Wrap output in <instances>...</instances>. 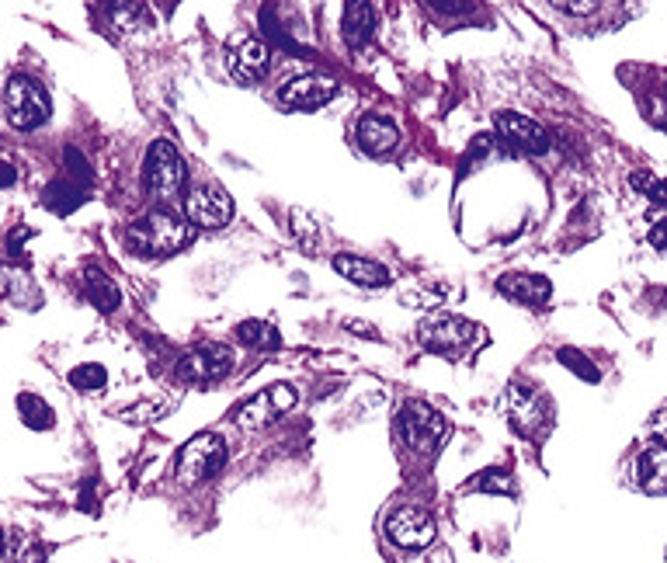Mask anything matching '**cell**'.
<instances>
[{
	"label": "cell",
	"mask_w": 667,
	"mask_h": 563,
	"mask_svg": "<svg viewBox=\"0 0 667 563\" xmlns=\"http://www.w3.org/2000/svg\"><path fill=\"white\" fill-rule=\"evenodd\" d=\"M185 219L199 230H219L233 219V199L219 185H192L185 195Z\"/></svg>",
	"instance_id": "ba28073f"
},
{
	"label": "cell",
	"mask_w": 667,
	"mask_h": 563,
	"mask_svg": "<svg viewBox=\"0 0 667 563\" xmlns=\"http://www.w3.org/2000/svg\"><path fill=\"white\" fill-rule=\"evenodd\" d=\"M386 539L400 550H424L435 539V518L417 504H403L386 518Z\"/></svg>",
	"instance_id": "9c48e42d"
},
{
	"label": "cell",
	"mask_w": 667,
	"mask_h": 563,
	"mask_svg": "<svg viewBox=\"0 0 667 563\" xmlns=\"http://www.w3.org/2000/svg\"><path fill=\"white\" fill-rule=\"evenodd\" d=\"M233 369V352L219 341H202L199 348L178 358V379L185 383H212Z\"/></svg>",
	"instance_id": "8fae6325"
},
{
	"label": "cell",
	"mask_w": 667,
	"mask_h": 563,
	"mask_svg": "<svg viewBox=\"0 0 667 563\" xmlns=\"http://www.w3.org/2000/svg\"><path fill=\"white\" fill-rule=\"evenodd\" d=\"M497 289H501L504 296L518 299V303H529V306H542V303H549V296H553V285H549L546 275H532V272L501 275V279H497Z\"/></svg>",
	"instance_id": "e0dca14e"
},
{
	"label": "cell",
	"mask_w": 667,
	"mask_h": 563,
	"mask_svg": "<svg viewBox=\"0 0 667 563\" xmlns=\"http://www.w3.org/2000/svg\"><path fill=\"white\" fill-rule=\"evenodd\" d=\"M84 292H87V299H91L94 306H98L101 313H112L115 306L122 303V292H119V285H115L112 279H108L101 268H84Z\"/></svg>",
	"instance_id": "44dd1931"
},
{
	"label": "cell",
	"mask_w": 667,
	"mask_h": 563,
	"mask_svg": "<svg viewBox=\"0 0 667 563\" xmlns=\"http://www.w3.org/2000/svg\"><path fill=\"white\" fill-rule=\"evenodd\" d=\"M469 494H515V480H511V473L504 470H483L476 473V477H469V484L463 487Z\"/></svg>",
	"instance_id": "603a6c76"
},
{
	"label": "cell",
	"mask_w": 667,
	"mask_h": 563,
	"mask_svg": "<svg viewBox=\"0 0 667 563\" xmlns=\"http://www.w3.org/2000/svg\"><path fill=\"white\" fill-rule=\"evenodd\" d=\"M4 115H7V126L28 133V129L46 126L49 115H53V101H49L46 87L35 77L14 73L4 87Z\"/></svg>",
	"instance_id": "7a4b0ae2"
},
{
	"label": "cell",
	"mask_w": 667,
	"mask_h": 563,
	"mask_svg": "<svg viewBox=\"0 0 667 563\" xmlns=\"http://www.w3.org/2000/svg\"><path fill=\"white\" fill-rule=\"evenodd\" d=\"M650 435L661 445H667V411H657L654 418H650Z\"/></svg>",
	"instance_id": "f546056e"
},
{
	"label": "cell",
	"mask_w": 667,
	"mask_h": 563,
	"mask_svg": "<svg viewBox=\"0 0 667 563\" xmlns=\"http://www.w3.org/2000/svg\"><path fill=\"white\" fill-rule=\"evenodd\" d=\"M636 480H640V487H643V491H650V494H664L667 491V477H664V473H657L654 452H643V456L636 459Z\"/></svg>",
	"instance_id": "cb8c5ba5"
},
{
	"label": "cell",
	"mask_w": 667,
	"mask_h": 563,
	"mask_svg": "<svg viewBox=\"0 0 667 563\" xmlns=\"http://www.w3.org/2000/svg\"><path fill=\"white\" fill-rule=\"evenodd\" d=\"M556 358H560V362L567 365V369L574 372L577 379H588V383H598V379H601L598 365L591 362V358L584 355V352H577V348H560V352H556Z\"/></svg>",
	"instance_id": "d4e9b609"
},
{
	"label": "cell",
	"mask_w": 667,
	"mask_h": 563,
	"mask_svg": "<svg viewBox=\"0 0 667 563\" xmlns=\"http://www.w3.org/2000/svg\"><path fill=\"white\" fill-rule=\"evenodd\" d=\"M292 407H296V390H292L289 383H275L268 386V390L254 393L244 407H237V424L247 431L268 428V424H275L285 411H292Z\"/></svg>",
	"instance_id": "30bf717a"
},
{
	"label": "cell",
	"mask_w": 667,
	"mask_h": 563,
	"mask_svg": "<svg viewBox=\"0 0 667 563\" xmlns=\"http://www.w3.org/2000/svg\"><path fill=\"white\" fill-rule=\"evenodd\" d=\"M355 143L358 150H365L369 157H386V153L397 150L400 129L390 115H362L355 126Z\"/></svg>",
	"instance_id": "9a60e30c"
},
{
	"label": "cell",
	"mask_w": 667,
	"mask_h": 563,
	"mask_svg": "<svg viewBox=\"0 0 667 563\" xmlns=\"http://www.w3.org/2000/svg\"><path fill=\"white\" fill-rule=\"evenodd\" d=\"M226 438L216 435V431H202L195 435L185 449L178 452V484L181 487H195L205 484V480L219 477V470L226 466Z\"/></svg>",
	"instance_id": "52a82bcc"
},
{
	"label": "cell",
	"mask_w": 667,
	"mask_h": 563,
	"mask_svg": "<svg viewBox=\"0 0 667 563\" xmlns=\"http://www.w3.org/2000/svg\"><path fill=\"white\" fill-rule=\"evenodd\" d=\"M35 230H28V226H14L11 237H7V254H11V261H25V254H21V244H25V237H32Z\"/></svg>",
	"instance_id": "f1b7e54d"
},
{
	"label": "cell",
	"mask_w": 667,
	"mask_h": 563,
	"mask_svg": "<svg viewBox=\"0 0 667 563\" xmlns=\"http://www.w3.org/2000/svg\"><path fill=\"white\" fill-rule=\"evenodd\" d=\"M18 414H21V421L35 431H49L53 428V421H56L53 407H49L39 393H18Z\"/></svg>",
	"instance_id": "7402d4cb"
},
{
	"label": "cell",
	"mask_w": 667,
	"mask_h": 563,
	"mask_svg": "<svg viewBox=\"0 0 667 563\" xmlns=\"http://www.w3.org/2000/svg\"><path fill=\"white\" fill-rule=\"evenodd\" d=\"M0 185H4V188L14 185V167H11V160H4V164H0Z\"/></svg>",
	"instance_id": "1f68e13d"
},
{
	"label": "cell",
	"mask_w": 667,
	"mask_h": 563,
	"mask_svg": "<svg viewBox=\"0 0 667 563\" xmlns=\"http://www.w3.org/2000/svg\"><path fill=\"white\" fill-rule=\"evenodd\" d=\"M143 181L157 202H174L185 192V160L171 140H153L143 160Z\"/></svg>",
	"instance_id": "5b68a950"
},
{
	"label": "cell",
	"mask_w": 667,
	"mask_h": 563,
	"mask_svg": "<svg viewBox=\"0 0 667 563\" xmlns=\"http://www.w3.org/2000/svg\"><path fill=\"white\" fill-rule=\"evenodd\" d=\"M348 327H351V331H358V334H369V338H376V331H372L369 324H358V320H348Z\"/></svg>",
	"instance_id": "d6a6232c"
},
{
	"label": "cell",
	"mask_w": 667,
	"mask_h": 563,
	"mask_svg": "<svg viewBox=\"0 0 667 563\" xmlns=\"http://www.w3.org/2000/svg\"><path fill=\"white\" fill-rule=\"evenodd\" d=\"M268 46L261 39H240L233 49H226V70L237 84H258L268 73Z\"/></svg>",
	"instance_id": "5bb4252c"
},
{
	"label": "cell",
	"mask_w": 667,
	"mask_h": 563,
	"mask_svg": "<svg viewBox=\"0 0 667 563\" xmlns=\"http://www.w3.org/2000/svg\"><path fill=\"white\" fill-rule=\"evenodd\" d=\"M341 32H344V42H348L351 49H365L372 42V35H376V7L362 4V0L344 4Z\"/></svg>",
	"instance_id": "ac0fdd59"
},
{
	"label": "cell",
	"mask_w": 667,
	"mask_h": 563,
	"mask_svg": "<svg viewBox=\"0 0 667 563\" xmlns=\"http://www.w3.org/2000/svg\"><path fill=\"white\" fill-rule=\"evenodd\" d=\"M7 560L11 563H42L46 557H42L39 543H32V539H11V546H7Z\"/></svg>",
	"instance_id": "83f0119b"
},
{
	"label": "cell",
	"mask_w": 667,
	"mask_h": 563,
	"mask_svg": "<svg viewBox=\"0 0 667 563\" xmlns=\"http://www.w3.org/2000/svg\"><path fill=\"white\" fill-rule=\"evenodd\" d=\"M494 133L501 136L511 150L529 153V157H542L549 153V133L535 119L522 112H497L494 115Z\"/></svg>",
	"instance_id": "4fadbf2b"
},
{
	"label": "cell",
	"mask_w": 667,
	"mask_h": 563,
	"mask_svg": "<svg viewBox=\"0 0 667 563\" xmlns=\"http://www.w3.org/2000/svg\"><path fill=\"white\" fill-rule=\"evenodd\" d=\"M84 199H87V185L77 178H56V181H49V188L42 192L46 209L56 212V216H70V212H77Z\"/></svg>",
	"instance_id": "d6986e66"
},
{
	"label": "cell",
	"mask_w": 667,
	"mask_h": 563,
	"mask_svg": "<svg viewBox=\"0 0 667 563\" xmlns=\"http://www.w3.org/2000/svg\"><path fill=\"white\" fill-rule=\"evenodd\" d=\"M334 94H337L334 77H327V73H303V77H292L278 91V105L289 108V112H317Z\"/></svg>",
	"instance_id": "7c38bea8"
},
{
	"label": "cell",
	"mask_w": 667,
	"mask_h": 563,
	"mask_svg": "<svg viewBox=\"0 0 667 563\" xmlns=\"http://www.w3.org/2000/svg\"><path fill=\"white\" fill-rule=\"evenodd\" d=\"M629 181H633L636 192L647 195V199L654 202V206H664V209H667V178H654L650 171H636Z\"/></svg>",
	"instance_id": "484cf974"
},
{
	"label": "cell",
	"mask_w": 667,
	"mask_h": 563,
	"mask_svg": "<svg viewBox=\"0 0 667 563\" xmlns=\"http://www.w3.org/2000/svg\"><path fill=\"white\" fill-rule=\"evenodd\" d=\"M650 244L654 247H667V219H661V223L650 230Z\"/></svg>",
	"instance_id": "4dcf8cb0"
},
{
	"label": "cell",
	"mask_w": 667,
	"mask_h": 563,
	"mask_svg": "<svg viewBox=\"0 0 667 563\" xmlns=\"http://www.w3.org/2000/svg\"><path fill=\"white\" fill-rule=\"evenodd\" d=\"M70 383L77 386V390H105L108 372L101 369L98 362H87V365H77V369L70 372Z\"/></svg>",
	"instance_id": "4316f807"
},
{
	"label": "cell",
	"mask_w": 667,
	"mask_h": 563,
	"mask_svg": "<svg viewBox=\"0 0 667 563\" xmlns=\"http://www.w3.org/2000/svg\"><path fill=\"white\" fill-rule=\"evenodd\" d=\"M233 338L240 345L254 348V352H275V348H282V334L268 320H244V324L233 327Z\"/></svg>",
	"instance_id": "ffe728a7"
},
{
	"label": "cell",
	"mask_w": 667,
	"mask_h": 563,
	"mask_svg": "<svg viewBox=\"0 0 667 563\" xmlns=\"http://www.w3.org/2000/svg\"><path fill=\"white\" fill-rule=\"evenodd\" d=\"M393 424H397L400 445L414 452V456H435V449L442 445L445 431H449V424H445L442 414H438L431 404H421V400L403 404Z\"/></svg>",
	"instance_id": "277c9868"
},
{
	"label": "cell",
	"mask_w": 667,
	"mask_h": 563,
	"mask_svg": "<svg viewBox=\"0 0 667 563\" xmlns=\"http://www.w3.org/2000/svg\"><path fill=\"white\" fill-rule=\"evenodd\" d=\"M501 411L508 414L511 428L525 438L546 435L549 424H553V404H549V397L525 383H508L504 400H501Z\"/></svg>",
	"instance_id": "8992f818"
},
{
	"label": "cell",
	"mask_w": 667,
	"mask_h": 563,
	"mask_svg": "<svg viewBox=\"0 0 667 563\" xmlns=\"http://www.w3.org/2000/svg\"><path fill=\"white\" fill-rule=\"evenodd\" d=\"M192 223L167 209H153L146 216H139L133 226H129V247L136 254H146V258H171V254L185 251L192 244Z\"/></svg>",
	"instance_id": "6da1fadb"
},
{
	"label": "cell",
	"mask_w": 667,
	"mask_h": 563,
	"mask_svg": "<svg viewBox=\"0 0 667 563\" xmlns=\"http://www.w3.org/2000/svg\"><path fill=\"white\" fill-rule=\"evenodd\" d=\"M480 327L466 317H456V313H431L417 324V341L421 348H428L431 355L442 358H459L463 352L480 341Z\"/></svg>",
	"instance_id": "3957f363"
},
{
	"label": "cell",
	"mask_w": 667,
	"mask_h": 563,
	"mask_svg": "<svg viewBox=\"0 0 667 563\" xmlns=\"http://www.w3.org/2000/svg\"><path fill=\"white\" fill-rule=\"evenodd\" d=\"M331 265H334V272L341 275V279H348L355 285H365V289H383V285H390V268L379 265V261H372V258H358V254H337Z\"/></svg>",
	"instance_id": "2e32d148"
}]
</instances>
